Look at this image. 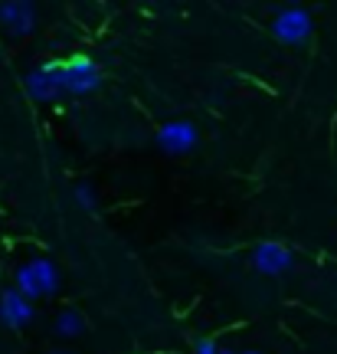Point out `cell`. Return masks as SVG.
Returning <instances> with one entry per match:
<instances>
[{"instance_id": "1", "label": "cell", "mask_w": 337, "mask_h": 354, "mask_svg": "<svg viewBox=\"0 0 337 354\" xmlns=\"http://www.w3.org/2000/svg\"><path fill=\"white\" fill-rule=\"evenodd\" d=\"M59 286V272L50 259H30L26 266L17 269V292L23 299H50L52 292Z\"/></svg>"}, {"instance_id": "2", "label": "cell", "mask_w": 337, "mask_h": 354, "mask_svg": "<svg viewBox=\"0 0 337 354\" xmlns=\"http://www.w3.org/2000/svg\"><path fill=\"white\" fill-rule=\"evenodd\" d=\"M102 86L99 66L86 56H73L63 63V95H88Z\"/></svg>"}, {"instance_id": "3", "label": "cell", "mask_w": 337, "mask_h": 354, "mask_svg": "<svg viewBox=\"0 0 337 354\" xmlns=\"http://www.w3.org/2000/svg\"><path fill=\"white\" fill-rule=\"evenodd\" d=\"M311 13L301 10V7H285V10L278 13L272 20V33L278 43H285V46H301L305 39L311 37Z\"/></svg>"}, {"instance_id": "4", "label": "cell", "mask_w": 337, "mask_h": 354, "mask_svg": "<svg viewBox=\"0 0 337 354\" xmlns=\"http://www.w3.org/2000/svg\"><path fill=\"white\" fill-rule=\"evenodd\" d=\"M26 92L37 102H56L63 95V63H43L37 69H30Z\"/></svg>"}, {"instance_id": "5", "label": "cell", "mask_w": 337, "mask_h": 354, "mask_svg": "<svg viewBox=\"0 0 337 354\" xmlns=\"http://www.w3.org/2000/svg\"><path fill=\"white\" fill-rule=\"evenodd\" d=\"M291 263H295V256H291V250L282 246V243L269 240V243H259V246L252 250V269L262 272V276H282V272L291 269Z\"/></svg>"}, {"instance_id": "6", "label": "cell", "mask_w": 337, "mask_h": 354, "mask_svg": "<svg viewBox=\"0 0 337 354\" xmlns=\"http://www.w3.org/2000/svg\"><path fill=\"white\" fill-rule=\"evenodd\" d=\"M0 26H3L10 37H26V33H33V26H37V7L26 3V0L0 3Z\"/></svg>"}, {"instance_id": "7", "label": "cell", "mask_w": 337, "mask_h": 354, "mask_svg": "<svg viewBox=\"0 0 337 354\" xmlns=\"http://www.w3.org/2000/svg\"><path fill=\"white\" fill-rule=\"evenodd\" d=\"M157 148L167 154H187L197 148V128L190 122H167L157 128Z\"/></svg>"}, {"instance_id": "8", "label": "cell", "mask_w": 337, "mask_h": 354, "mask_svg": "<svg viewBox=\"0 0 337 354\" xmlns=\"http://www.w3.org/2000/svg\"><path fill=\"white\" fill-rule=\"evenodd\" d=\"M33 322V302L23 299L17 289H7L0 295V325L7 328H23Z\"/></svg>"}, {"instance_id": "9", "label": "cell", "mask_w": 337, "mask_h": 354, "mask_svg": "<svg viewBox=\"0 0 337 354\" xmlns=\"http://www.w3.org/2000/svg\"><path fill=\"white\" fill-rule=\"evenodd\" d=\"M56 331L63 335V338H79L82 331H86V318L79 308H63L59 315H56Z\"/></svg>"}, {"instance_id": "10", "label": "cell", "mask_w": 337, "mask_h": 354, "mask_svg": "<svg viewBox=\"0 0 337 354\" xmlns=\"http://www.w3.org/2000/svg\"><path fill=\"white\" fill-rule=\"evenodd\" d=\"M75 201L82 203L86 210H95V207H99V197L92 194V187H88V184H79V187H75Z\"/></svg>"}, {"instance_id": "11", "label": "cell", "mask_w": 337, "mask_h": 354, "mask_svg": "<svg viewBox=\"0 0 337 354\" xmlns=\"http://www.w3.org/2000/svg\"><path fill=\"white\" fill-rule=\"evenodd\" d=\"M193 354H233V351H229V348H220V344L210 342V338H197Z\"/></svg>"}, {"instance_id": "12", "label": "cell", "mask_w": 337, "mask_h": 354, "mask_svg": "<svg viewBox=\"0 0 337 354\" xmlns=\"http://www.w3.org/2000/svg\"><path fill=\"white\" fill-rule=\"evenodd\" d=\"M242 354H259V351H242Z\"/></svg>"}, {"instance_id": "13", "label": "cell", "mask_w": 337, "mask_h": 354, "mask_svg": "<svg viewBox=\"0 0 337 354\" xmlns=\"http://www.w3.org/2000/svg\"><path fill=\"white\" fill-rule=\"evenodd\" d=\"M52 354H66V351H52Z\"/></svg>"}]
</instances>
